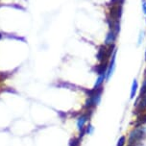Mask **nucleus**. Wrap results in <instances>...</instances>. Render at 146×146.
I'll list each match as a JSON object with an SVG mask.
<instances>
[{"mask_svg":"<svg viewBox=\"0 0 146 146\" xmlns=\"http://www.w3.org/2000/svg\"><path fill=\"white\" fill-rule=\"evenodd\" d=\"M106 79V74H103V75H99L98 79L96 80V83H95V86H94V88H99L102 87L103 83H104V80Z\"/></svg>","mask_w":146,"mask_h":146,"instance_id":"8","label":"nucleus"},{"mask_svg":"<svg viewBox=\"0 0 146 146\" xmlns=\"http://www.w3.org/2000/svg\"><path fill=\"white\" fill-rule=\"evenodd\" d=\"M145 60H146V52H145Z\"/></svg>","mask_w":146,"mask_h":146,"instance_id":"17","label":"nucleus"},{"mask_svg":"<svg viewBox=\"0 0 146 146\" xmlns=\"http://www.w3.org/2000/svg\"><path fill=\"white\" fill-rule=\"evenodd\" d=\"M124 0H111V2H110V5H111V6H115V5H121L123 4Z\"/></svg>","mask_w":146,"mask_h":146,"instance_id":"13","label":"nucleus"},{"mask_svg":"<svg viewBox=\"0 0 146 146\" xmlns=\"http://www.w3.org/2000/svg\"><path fill=\"white\" fill-rule=\"evenodd\" d=\"M122 15V6L121 5H115L113 6L111 9L110 10V19L113 21H116V20H120V17Z\"/></svg>","mask_w":146,"mask_h":146,"instance_id":"2","label":"nucleus"},{"mask_svg":"<svg viewBox=\"0 0 146 146\" xmlns=\"http://www.w3.org/2000/svg\"><path fill=\"white\" fill-rule=\"evenodd\" d=\"M97 60L99 62H106V61L108 60V57H107V48H106V46H104V45L100 46L99 51L97 53Z\"/></svg>","mask_w":146,"mask_h":146,"instance_id":"5","label":"nucleus"},{"mask_svg":"<svg viewBox=\"0 0 146 146\" xmlns=\"http://www.w3.org/2000/svg\"><path fill=\"white\" fill-rule=\"evenodd\" d=\"M141 38H143V32L140 34V36H139V44L141 43Z\"/></svg>","mask_w":146,"mask_h":146,"instance_id":"16","label":"nucleus"},{"mask_svg":"<svg viewBox=\"0 0 146 146\" xmlns=\"http://www.w3.org/2000/svg\"><path fill=\"white\" fill-rule=\"evenodd\" d=\"M93 127H92V125H88V126L86 128V133H87V134H88V135H90V134H92L93 133Z\"/></svg>","mask_w":146,"mask_h":146,"instance_id":"14","label":"nucleus"},{"mask_svg":"<svg viewBox=\"0 0 146 146\" xmlns=\"http://www.w3.org/2000/svg\"><path fill=\"white\" fill-rule=\"evenodd\" d=\"M146 134V129L145 128L140 127H135L133 131L130 133L129 135V140H128V146H135L137 143H139L141 141L143 137H145Z\"/></svg>","mask_w":146,"mask_h":146,"instance_id":"1","label":"nucleus"},{"mask_svg":"<svg viewBox=\"0 0 146 146\" xmlns=\"http://www.w3.org/2000/svg\"><path fill=\"white\" fill-rule=\"evenodd\" d=\"M142 9H143V13L146 15V0H142Z\"/></svg>","mask_w":146,"mask_h":146,"instance_id":"15","label":"nucleus"},{"mask_svg":"<svg viewBox=\"0 0 146 146\" xmlns=\"http://www.w3.org/2000/svg\"><path fill=\"white\" fill-rule=\"evenodd\" d=\"M140 99H141V101H140V103L137 105V111H142V110L146 109V95L143 96V97H141Z\"/></svg>","mask_w":146,"mask_h":146,"instance_id":"11","label":"nucleus"},{"mask_svg":"<svg viewBox=\"0 0 146 146\" xmlns=\"http://www.w3.org/2000/svg\"><path fill=\"white\" fill-rule=\"evenodd\" d=\"M107 69H108V66H107V62H104V64H101L96 67V72H97L98 75H103L107 73Z\"/></svg>","mask_w":146,"mask_h":146,"instance_id":"7","label":"nucleus"},{"mask_svg":"<svg viewBox=\"0 0 146 146\" xmlns=\"http://www.w3.org/2000/svg\"><path fill=\"white\" fill-rule=\"evenodd\" d=\"M88 117H90V116H88V113H84L77 119V127H78V129H79L80 131H84L85 124L87 123Z\"/></svg>","mask_w":146,"mask_h":146,"instance_id":"4","label":"nucleus"},{"mask_svg":"<svg viewBox=\"0 0 146 146\" xmlns=\"http://www.w3.org/2000/svg\"><path fill=\"white\" fill-rule=\"evenodd\" d=\"M125 143H126V137L124 135H122V137H120V139H118V141H117L116 146H125Z\"/></svg>","mask_w":146,"mask_h":146,"instance_id":"12","label":"nucleus"},{"mask_svg":"<svg viewBox=\"0 0 146 146\" xmlns=\"http://www.w3.org/2000/svg\"><path fill=\"white\" fill-rule=\"evenodd\" d=\"M115 57H116V49L113 53L111 61L110 62V66H108V69H107V73H106V80L107 81H109V79L111 78V75H113L114 69H115Z\"/></svg>","mask_w":146,"mask_h":146,"instance_id":"3","label":"nucleus"},{"mask_svg":"<svg viewBox=\"0 0 146 146\" xmlns=\"http://www.w3.org/2000/svg\"><path fill=\"white\" fill-rule=\"evenodd\" d=\"M137 81L135 79L134 81H133L132 88H131V96H130V98H131V99H134L135 98V92H137Z\"/></svg>","mask_w":146,"mask_h":146,"instance_id":"9","label":"nucleus"},{"mask_svg":"<svg viewBox=\"0 0 146 146\" xmlns=\"http://www.w3.org/2000/svg\"><path fill=\"white\" fill-rule=\"evenodd\" d=\"M117 36V34L114 32L113 30H111L110 32L108 33V35L106 36V40H105V43L107 45H111V44H113L114 40H115Z\"/></svg>","mask_w":146,"mask_h":146,"instance_id":"6","label":"nucleus"},{"mask_svg":"<svg viewBox=\"0 0 146 146\" xmlns=\"http://www.w3.org/2000/svg\"><path fill=\"white\" fill-rule=\"evenodd\" d=\"M145 123H146V113L142 114L141 116H139V118H137V123H135V127H140Z\"/></svg>","mask_w":146,"mask_h":146,"instance_id":"10","label":"nucleus"}]
</instances>
